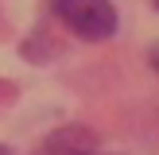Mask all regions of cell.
<instances>
[{
    "instance_id": "obj_1",
    "label": "cell",
    "mask_w": 159,
    "mask_h": 155,
    "mask_svg": "<svg viewBox=\"0 0 159 155\" xmlns=\"http://www.w3.org/2000/svg\"><path fill=\"white\" fill-rule=\"evenodd\" d=\"M54 16L74 31L78 39H109L116 31V8L113 0H51Z\"/></svg>"
},
{
    "instance_id": "obj_2",
    "label": "cell",
    "mask_w": 159,
    "mask_h": 155,
    "mask_svg": "<svg viewBox=\"0 0 159 155\" xmlns=\"http://www.w3.org/2000/svg\"><path fill=\"white\" fill-rule=\"evenodd\" d=\"M39 155H101V151H97V136H93V132L62 128V132H54V136L43 144Z\"/></svg>"
},
{
    "instance_id": "obj_3",
    "label": "cell",
    "mask_w": 159,
    "mask_h": 155,
    "mask_svg": "<svg viewBox=\"0 0 159 155\" xmlns=\"http://www.w3.org/2000/svg\"><path fill=\"white\" fill-rule=\"evenodd\" d=\"M152 66L159 70V46H152Z\"/></svg>"
},
{
    "instance_id": "obj_4",
    "label": "cell",
    "mask_w": 159,
    "mask_h": 155,
    "mask_svg": "<svg viewBox=\"0 0 159 155\" xmlns=\"http://www.w3.org/2000/svg\"><path fill=\"white\" fill-rule=\"evenodd\" d=\"M0 155H12V147H4V144H0Z\"/></svg>"
},
{
    "instance_id": "obj_5",
    "label": "cell",
    "mask_w": 159,
    "mask_h": 155,
    "mask_svg": "<svg viewBox=\"0 0 159 155\" xmlns=\"http://www.w3.org/2000/svg\"><path fill=\"white\" fill-rule=\"evenodd\" d=\"M152 4H155V8H159V0H152Z\"/></svg>"
}]
</instances>
